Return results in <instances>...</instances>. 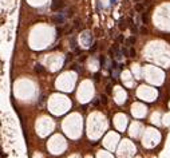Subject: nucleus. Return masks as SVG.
Returning a JSON list of instances; mask_svg holds the SVG:
<instances>
[{"label":"nucleus","mask_w":170,"mask_h":158,"mask_svg":"<svg viewBox=\"0 0 170 158\" xmlns=\"http://www.w3.org/2000/svg\"><path fill=\"white\" fill-rule=\"evenodd\" d=\"M111 2V4H116V0H110Z\"/></svg>","instance_id":"4be33fe9"},{"label":"nucleus","mask_w":170,"mask_h":158,"mask_svg":"<svg viewBox=\"0 0 170 158\" xmlns=\"http://www.w3.org/2000/svg\"><path fill=\"white\" fill-rule=\"evenodd\" d=\"M97 48H98V47H97V43H94V44H92V47H90V51H91V52H94Z\"/></svg>","instance_id":"4468645a"},{"label":"nucleus","mask_w":170,"mask_h":158,"mask_svg":"<svg viewBox=\"0 0 170 158\" xmlns=\"http://www.w3.org/2000/svg\"><path fill=\"white\" fill-rule=\"evenodd\" d=\"M64 0H52V4H51V8L52 11H59L64 7Z\"/></svg>","instance_id":"f257e3e1"},{"label":"nucleus","mask_w":170,"mask_h":158,"mask_svg":"<svg viewBox=\"0 0 170 158\" xmlns=\"http://www.w3.org/2000/svg\"><path fill=\"white\" fill-rule=\"evenodd\" d=\"M146 31H147V30H146V27H142V28H141V32H145V34H146Z\"/></svg>","instance_id":"412c9836"},{"label":"nucleus","mask_w":170,"mask_h":158,"mask_svg":"<svg viewBox=\"0 0 170 158\" xmlns=\"http://www.w3.org/2000/svg\"><path fill=\"white\" fill-rule=\"evenodd\" d=\"M46 71L44 70V67L42 66V64H36V66H35V72H38V74H43Z\"/></svg>","instance_id":"39448f33"},{"label":"nucleus","mask_w":170,"mask_h":158,"mask_svg":"<svg viewBox=\"0 0 170 158\" xmlns=\"http://www.w3.org/2000/svg\"><path fill=\"white\" fill-rule=\"evenodd\" d=\"M127 23H129V20H126L125 17H121L119 22H118V27H119V30L125 31L126 28H127Z\"/></svg>","instance_id":"7ed1b4c3"},{"label":"nucleus","mask_w":170,"mask_h":158,"mask_svg":"<svg viewBox=\"0 0 170 158\" xmlns=\"http://www.w3.org/2000/svg\"><path fill=\"white\" fill-rule=\"evenodd\" d=\"M134 2H135V3H139V2H142V0H134Z\"/></svg>","instance_id":"5701e85b"},{"label":"nucleus","mask_w":170,"mask_h":158,"mask_svg":"<svg viewBox=\"0 0 170 158\" xmlns=\"http://www.w3.org/2000/svg\"><path fill=\"white\" fill-rule=\"evenodd\" d=\"M86 43L89 44V46H91V42H92V34L91 32H86Z\"/></svg>","instance_id":"423d86ee"},{"label":"nucleus","mask_w":170,"mask_h":158,"mask_svg":"<svg viewBox=\"0 0 170 158\" xmlns=\"http://www.w3.org/2000/svg\"><path fill=\"white\" fill-rule=\"evenodd\" d=\"M71 59H72V55H71V54H68V55H67V58H66V63H67L68 60H71Z\"/></svg>","instance_id":"f3484780"},{"label":"nucleus","mask_w":170,"mask_h":158,"mask_svg":"<svg viewBox=\"0 0 170 158\" xmlns=\"http://www.w3.org/2000/svg\"><path fill=\"white\" fill-rule=\"evenodd\" d=\"M150 3H151V0H145V7H149V5H150Z\"/></svg>","instance_id":"dca6fc26"},{"label":"nucleus","mask_w":170,"mask_h":158,"mask_svg":"<svg viewBox=\"0 0 170 158\" xmlns=\"http://www.w3.org/2000/svg\"><path fill=\"white\" fill-rule=\"evenodd\" d=\"M121 51H122V54H123L125 56H129V50H127L126 47H123V48H122Z\"/></svg>","instance_id":"f8f14e48"},{"label":"nucleus","mask_w":170,"mask_h":158,"mask_svg":"<svg viewBox=\"0 0 170 158\" xmlns=\"http://www.w3.org/2000/svg\"><path fill=\"white\" fill-rule=\"evenodd\" d=\"M99 62H101L102 67H104V66H106V58H104V56H101V58H99Z\"/></svg>","instance_id":"1a4fd4ad"},{"label":"nucleus","mask_w":170,"mask_h":158,"mask_svg":"<svg viewBox=\"0 0 170 158\" xmlns=\"http://www.w3.org/2000/svg\"><path fill=\"white\" fill-rule=\"evenodd\" d=\"M106 91H107V94H110V92H111V86H110V85L107 86V90H106Z\"/></svg>","instance_id":"6ab92c4d"},{"label":"nucleus","mask_w":170,"mask_h":158,"mask_svg":"<svg viewBox=\"0 0 170 158\" xmlns=\"http://www.w3.org/2000/svg\"><path fill=\"white\" fill-rule=\"evenodd\" d=\"M123 40H125V36H123V35H119V36H118V42L123 43Z\"/></svg>","instance_id":"ddd939ff"},{"label":"nucleus","mask_w":170,"mask_h":158,"mask_svg":"<svg viewBox=\"0 0 170 158\" xmlns=\"http://www.w3.org/2000/svg\"><path fill=\"white\" fill-rule=\"evenodd\" d=\"M64 19H66V15H63V14H55L52 16V22H54L55 24H63Z\"/></svg>","instance_id":"f03ea898"},{"label":"nucleus","mask_w":170,"mask_h":158,"mask_svg":"<svg viewBox=\"0 0 170 158\" xmlns=\"http://www.w3.org/2000/svg\"><path fill=\"white\" fill-rule=\"evenodd\" d=\"M129 26H130V30H131L133 34L138 32V24H135V23L133 22V19H129Z\"/></svg>","instance_id":"20e7f679"},{"label":"nucleus","mask_w":170,"mask_h":158,"mask_svg":"<svg viewBox=\"0 0 170 158\" xmlns=\"http://www.w3.org/2000/svg\"><path fill=\"white\" fill-rule=\"evenodd\" d=\"M101 101H102L103 103H106V102H107V99H106V95H102V98H101Z\"/></svg>","instance_id":"a211bd4d"},{"label":"nucleus","mask_w":170,"mask_h":158,"mask_svg":"<svg viewBox=\"0 0 170 158\" xmlns=\"http://www.w3.org/2000/svg\"><path fill=\"white\" fill-rule=\"evenodd\" d=\"M135 40H137L135 36H130V38L127 39V44H129V46H133L134 43H135Z\"/></svg>","instance_id":"6e6552de"},{"label":"nucleus","mask_w":170,"mask_h":158,"mask_svg":"<svg viewBox=\"0 0 170 158\" xmlns=\"http://www.w3.org/2000/svg\"><path fill=\"white\" fill-rule=\"evenodd\" d=\"M129 56H130V58L135 56V50H134V48H130V50H129Z\"/></svg>","instance_id":"9d476101"},{"label":"nucleus","mask_w":170,"mask_h":158,"mask_svg":"<svg viewBox=\"0 0 170 158\" xmlns=\"http://www.w3.org/2000/svg\"><path fill=\"white\" fill-rule=\"evenodd\" d=\"M147 20H149V15L147 14H143L142 15V22L143 23H147Z\"/></svg>","instance_id":"9b49d317"},{"label":"nucleus","mask_w":170,"mask_h":158,"mask_svg":"<svg viewBox=\"0 0 170 158\" xmlns=\"http://www.w3.org/2000/svg\"><path fill=\"white\" fill-rule=\"evenodd\" d=\"M79 23H80L79 20H75V28H78V27H79Z\"/></svg>","instance_id":"aec40b11"},{"label":"nucleus","mask_w":170,"mask_h":158,"mask_svg":"<svg viewBox=\"0 0 170 158\" xmlns=\"http://www.w3.org/2000/svg\"><path fill=\"white\" fill-rule=\"evenodd\" d=\"M143 9H145V4L143 3H138L135 5V11H137V12H142Z\"/></svg>","instance_id":"0eeeda50"},{"label":"nucleus","mask_w":170,"mask_h":158,"mask_svg":"<svg viewBox=\"0 0 170 158\" xmlns=\"http://www.w3.org/2000/svg\"><path fill=\"white\" fill-rule=\"evenodd\" d=\"M56 34H58V36H60V35L63 34V30L62 28H56Z\"/></svg>","instance_id":"2eb2a0df"}]
</instances>
